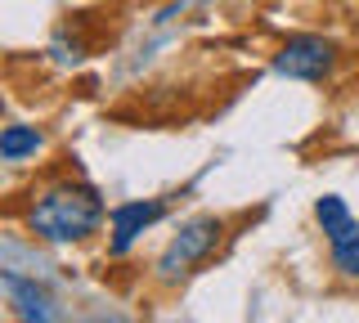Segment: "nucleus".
Instances as JSON below:
<instances>
[{
	"instance_id": "f257e3e1",
	"label": "nucleus",
	"mask_w": 359,
	"mask_h": 323,
	"mask_svg": "<svg viewBox=\"0 0 359 323\" xmlns=\"http://www.w3.org/2000/svg\"><path fill=\"white\" fill-rule=\"evenodd\" d=\"M108 220V202L81 175H50L22 202V229L50 247H76L90 242Z\"/></svg>"
},
{
	"instance_id": "f03ea898",
	"label": "nucleus",
	"mask_w": 359,
	"mask_h": 323,
	"mask_svg": "<svg viewBox=\"0 0 359 323\" xmlns=\"http://www.w3.org/2000/svg\"><path fill=\"white\" fill-rule=\"evenodd\" d=\"M224 238H229V220L224 216H194V220H184L175 233H171V242L162 247V256L153 261V278L162 287H175V283H184V278H194L198 270H207L211 265V256H216L224 247Z\"/></svg>"
},
{
	"instance_id": "7ed1b4c3",
	"label": "nucleus",
	"mask_w": 359,
	"mask_h": 323,
	"mask_svg": "<svg viewBox=\"0 0 359 323\" xmlns=\"http://www.w3.org/2000/svg\"><path fill=\"white\" fill-rule=\"evenodd\" d=\"M341 46L323 32H297L283 46L274 50V72L287 76V81H306V85H323L332 81L337 68H341Z\"/></svg>"
},
{
	"instance_id": "20e7f679",
	"label": "nucleus",
	"mask_w": 359,
	"mask_h": 323,
	"mask_svg": "<svg viewBox=\"0 0 359 323\" xmlns=\"http://www.w3.org/2000/svg\"><path fill=\"white\" fill-rule=\"evenodd\" d=\"M166 198H126L108 211V256H126L157 220H166Z\"/></svg>"
},
{
	"instance_id": "39448f33",
	"label": "nucleus",
	"mask_w": 359,
	"mask_h": 323,
	"mask_svg": "<svg viewBox=\"0 0 359 323\" xmlns=\"http://www.w3.org/2000/svg\"><path fill=\"white\" fill-rule=\"evenodd\" d=\"M0 287H5L9 310H14L18 323H59V310H54L50 292H45L36 278H22L18 270H5L0 274Z\"/></svg>"
},
{
	"instance_id": "423d86ee",
	"label": "nucleus",
	"mask_w": 359,
	"mask_h": 323,
	"mask_svg": "<svg viewBox=\"0 0 359 323\" xmlns=\"http://www.w3.org/2000/svg\"><path fill=\"white\" fill-rule=\"evenodd\" d=\"M41 149H45V130H36V126H18V121H9V126L0 130V162H9V166L36 158Z\"/></svg>"
},
{
	"instance_id": "0eeeda50",
	"label": "nucleus",
	"mask_w": 359,
	"mask_h": 323,
	"mask_svg": "<svg viewBox=\"0 0 359 323\" xmlns=\"http://www.w3.org/2000/svg\"><path fill=\"white\" fill-rule=\"evenodd\" d=\"M314 225L323 229V238L337 242V238H346L359 220L351 216V207H346V198H337V193H323V198H314Z\"/></svg>"
},
{
	"instance_id": "6e6552de",
	"label": "nucleus",
	"mask_w": 359,
	"mask_h": 323,
	"mask_svg": "<svg viewBox=\"0 0 359 323\" xmlns=\"http://www.w3.org/2000/svg\"><path fill=\"white\" fill-rule=\"evenodd\" d=\"M328 256H332V270L341 278H351V283H359V225L346 233V238L328 242Z\"/></svg>"
},
{
	"instance_id": "1a4fd4ad",
	"label": "nucleus",
	"mask_w": 359,
	"mask_h": 323,
	"mask_svg": "<svg viewBox=\"0 0 359 323\" xmlns=\"http://www.w3.org/2000/svg\"><path fill=\"white\" fill-rule=\"evenodd\" d=\"M50 54H54V59H59V63H76V59H81V54H86V46H81V36H67V27H63L59 36H54Z\"/></svg>"
},
{
	"instance_id": "9d476101",
	"label": "nucleus",
	"mask_w": 359,
	"mask_h": 323,
	"mask_svg": "<svg viewBox=\"0 0 359 323\" xmlns=\"http://www.w3.org/2000/svg\"><path fill=\"white\" fill-rule=\"evenodd\" d=\"M355 36H359V14H355Z\"/></svg>"
}]
</instances>
